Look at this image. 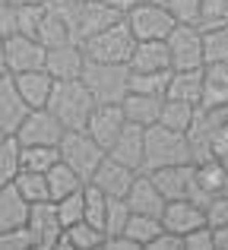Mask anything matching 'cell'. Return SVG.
Masks as SVG:
<instances>
[{"label":"cell","mask_w":228,"mask_h":250,"mask_svg":"<svg viewBox=\"0 0 228 250\" xmlns=\"http://www.w3.org/2000/svg\"><path fill=\"white\" fill-rule=\"evenodd\" d=\"M193 162V149L187 133L171 127H162V124H149L143 130V168L140 171H155L165 165H184Z\"/></svg>","instance_id":"1"},{"label":"cell","mask_w":228,"mask_h":250,"mask_svg":"<svg viewBox=\"0 0 228 250\" xmlns=\"http://www.w3.org/2000/svg\"><path fill=\"white\" fill-rule=\"evenodd\" d=\"M44 108L63 124V130H83L95 108V98L89 95L83 80H54Z\"/></svg>","instance_id":"2"},{"label":"cell","mask_w":228,"mask_h":250,"mask_svg":"<svg viewBox=\"0 0 228 250\" xmlns=\"http://www.w3.org/2000/svg\"><path fill=\"white\" fill-rule=\"evenodd\" d=\"M133 32L127 29V22H124V16L111 22L108 29L95 32V35L83 38L80 48L83 54H86V61H102V63H127L130 57V48H133Z\"/></svg>","instance_id":"3"},{"label":"cell","mask_w":228,"mask_h":250,"mask_svg":"<svg viewBox=\"0 0 228 250\" xmlns=\"http://www.w3.org/2000/svg\"><path fill=\"white\" fill-rule=\"evenodd\" d=\"M127 76H130V67L127 63H102V61H86L83 63V73L80 80L86 83L89 95L99 102H117L127 95Z\"/></svg>","instance_id":"4"},{"label":"cell","mask_w":228,"mask_h":250,"mask_svg":"<svg viewBox=\"0 0 228 250\" xmlns=\"http://www.w3.org/2000/svg\"><path fill=\"white\" fill-rule=\"evenodd\" d=\"M57 152H61V162H67L83 181H89L92 171L99 168V162L105 159V149L86 130H63L61 143H57Z\"/></svg>","instance_id":"5"},{"label":"cell","mask_w":228,"mask_h":250,"mask_svg":"<svg viewBox=\"0 0 228 250\" xmlns=\"http://www.w3.org/2000/svg\"><path fill=\"white\" fill-rule=\"evenodd\" d=\"M61 136H63V124L48 108H29L22 124L13 133V140L19 146H57Z\"/></svg>","instance_id":"6"},{"label":"cell","mask_w":228,"mask_h":250,"mask_svg":"<svg viewBox=\"0 0 228 250\" xmlns=\"http://www.w3.org/2000/svg\"><path fill=\"white\" fill-rule=\"evenodd\" d=\"M124 22L133 38H168L174 29V16L162 3H133L124 10Z\"/></svg>","instance_id":"7"},{"label":"cell","mask_w":228,"mask_h":250,"mask_svg":"<svg viewBox=\"0 0 228 250\" xmlns=\"http://www.w3.org/2000/svg\"><path fill=\"white\" fill-rule=\"evenodd\" d=\"M168 57H171V70H197L203 67V42H200V29L190 22H174V29L165 38Z\"/></svg>","instance_id":"8"},{"label":"cell","mask_w":228,"mask_h":250,"mask_svg":"<svg viewBox=\"0 0 228 250\" xmlns=\"http://www.w3.org/2000/svg\"><path fill=\"white\" fill-rule=\"evenodd\" d=\"M44 48L35 35H22V32H13L3 38V63L6 73H25V70H41L44 67Z\"/></svg>","instance_id":"9"},{"label":"cell","mask_w":228,"mask_h":250,"mask_svg":"<svg viewBox=\"0 0 228 250\" xmlns=\"http://www.w3.org/2000/svg\"><path fill=\"white\" fill-rule=\"evenodd\" d=\"M25 228H29V234H32V247L35 250H57L63 225L54 212V200L32 203L29 215H25Z\"/></svg>","instance_id":"10"},{"label":"cell","mask_w":228,"mask_h":250,"mask_svg":"<svg viewBox=\"0 0 228 250\" xmlns=\"http://www.w3.org/2000/svg\"><path fill=\"white\" fill-rule=\"evenodd\" d=\"M124 13L111 3H102V0H76L73 3V38L76 44L83 38L95 35V32L108 29L111 22H117Z\"/></svg>","instance_id":"11"},{"label":"cell","mask_w":228,"mask_h":250,"mask_svg":"<svg viewBox=\"0 0 228 250\" xmlns=\"http://www.w3.org/2000/svg\"><path fill=\"white\" fill-rule=\"evenodd\" d=\"M152 177V184L159 187V193L165 200H197V184H193V162L184 165H165L146 171Z\"/></svg>","instance_id":"12"},{"label":"cell","mask_w":228,"mask_h":250,"mask_svg":"<svg viewBox=\"0 0 228 250\" xmlns=\"http://www.w3.org/2000/svg\"><path fill=\"white\" fill-rule=\"evenodd\" d=\"M124 124H127V117H124L121 104L117 102H99L92 108V114H89V121H86L83 130H86V133L108 152V146L117 140V133L124 130Z\"/></svg>","instance_id":"13"},{"label":"cell","mask_w":228,"mask_h":250,"mask_svg":"<svg viewBox=\"0 0 228 250\" xmlns=\"http://www.w3.org/2000/svg\"><path fill=\"white\" fill-rule=\"evenodd\" d=\"M159 222L165 231H174V234H187L193 228L206 225L203 222V206L197 200H165L159 212Z\"/></svg>","instance_id":"14"},{"label":"cell","mask_w":228,"mask_h":250,"mask_svg":"<svg viewBox=\"0 0 228 250\" xmlns=\"http://www.w3.org/2000/svg\"><path fill=\"white\" fill-rule=\"evenodd\" d=\"M127 67L136 73H152V70H171V57H168L165 38H136L130 48Z\"/></svg>","instance_id":"15"},{"label":"cell","mask_w":228,"mask_h":250,"mask_svg":"<svg viewBox=\"0 0 228 250\" xmlns=\"http://www.w3.org/2000/svg\"><path fill=\"white\" fill-rule=\"evenodd\" d=\"M83 63H86V54L76 42L54 44L44 54V70L51 73V80H80Z\"/></svg>","instance_id":"16"},{"label":"cell","mask_w":228,"mask_h":250,"mask_svg":"<svg viewBox=\"0 0 228 250\" xmlns=\"http://www.w3.org/2000/svg\"><path fill=\"white\" fill-rule=\"evenodd\" d=\"M124 203H127L130 212H146V215H159L162 206H165V196L159 193V187L152 184V177L146 171H136V177L130 181L127 193H124Z\"/></svg>","instance_id":"17"},{"label":"cell","mask_w":228,"mask_h":250,"mask_svg":"<svg viewBox=\"0 0 228 250\" xmlns=\"http://www.w3.org/2000/svg\"><path fill=\"white\" fill-rule=\"evenodd\" d=\"M193 184H197V203H203L212 193H225L228 190V162L216 159V155L193 162Z\"/></svg>","instance_id":"18"},{"label":"cell","mask_w":228,"mask_h":250,"mask_svg":"<svg viewBox=\"0 0 228 250\" xmlns=\"http://www.w3.org/2000/svg\"><path fill=\"white\" fill-rule=\"evenodd\" d=\"M133 177H136V171H133V168H127V165H121V162H114L111 155L105 152V159H102V162H99V168L92 171L89 184H95V187H99L105 196H124Z\"/></svg>","instance_id":"19"},{"label":"cell","mask_w":228,"mask_h":250,"mask_svg":"<svg viewBox=\"0 0 228 250\" xmlns=\"http://www.w3.org/2000/svg\"><path fill=\"white\" fill-rule=\"evenodd\" d=\"M25 111H29V104H25V98L19 95L13 76L10 73H0V130H3L6 136H13V133H16V127L22 124Z\"/></svg>","instance_id":"20"},{"label":"cell","mask_w":228,"mask_h":250,"mask_svg":"<svg viewBox=\"0 0 228 250\" xmlns=\"http://www.w3.org/2000/svg\"><path fill=\"white\" fill-rule=\"evenodd\" d=\"M143 130L140 124H124V130L117 133V140L108 146V155H111L114 162H121V165L140 171L143 168Z\"/></svg>","instance_id":"21"},{"label":"cell","mask_w":228,"mask_h":250,"mask_svg":"<svg viewBox=\"0 0 228 250\" xmlns=\"http://www.w3.org/2000/svg\"><path fill=\"white\" fill-rule=\"evenodd\" d=\"M13 83H16L19 95L25 98V104L29 108H44L48 104V95H51V85H54V80H51L48 70H25V73H10Z\"/></svg>","instance_id":"22"},{"label":"cell","mask_w":228,"mask_h":250,"mask_svg":"<svg viewBox=\"0 0 228 250\" xmlns=\"http://www.w3.org/2000/svg\"><path fill=\"white\" fill-rule=\"evenodd\" d=\"M228 104V63H203V95L200 108H225Z\"/></svg>","instance_id":"23"},{"label":"cell","mask_w":228,"mask_h":250,"mask_svg":"<svg viewBox=\"0 0 228 250\" xmlns=\"http://www.w3.org/2000/svg\"><path fill=\"white\" fill-rule=\"evenodd\" d=\"M165 95H146V92H127L121 98V111L130 124H140V127H149V124L159 121V108Z\"/></svg>","instance_id":"24"},{"label":"cell","mask_w":228,"mask_h":250,"mask_svg":"<svg viewBox=\"0 0 228 250\" xmlns=\"http://www.w3.org/2000/svg\"><path fill=\"white\" fill-rule=\"evenodd\" d=\"M200 95H203V67H197V70H171L165 98H178V102H187V104H197L200 108Z\"/></svg>","instance_id":"25"},{"label":"cell","mask_w":228,"mask_h":250,"mask_svg":"<svg viewBox=\"0 0 228 250\" xmlns=\"http://www.w3.org/2000/svg\"><path fill=\"white\" fill-rule=\"evenodd\" d=\"M102 241H105V231L89 225L86 219H80L63 228L61 241H57V250H95V247H102Z\"/></svg>","instance_id":"26"},{"label":"cell","mask_w":228,"mask_h":250,"mask_svg":"<svg viewBox=\"0 0 228 250\" xmlns=\"http://www.w3.org/2000/svg\"><path fill=\"white\" fill-rule=\"evenodd\" d=\"M25 215H29V203L22 200L16 184H3L0 187V231L25 225Z\"/></svg>","instance_id":"27"},{"label":"cell","mask_w":228,"mask_h":250,"mask_svg":"<svg viewBox=\"0 0 228 250\" xmlns=\"http://www.w3.org/2000/svg\"><path fill=\"white\" fill-rule=\"evenodd\" d=\"M44 181H48V196H51V200H61V196L73 193V190H80L83 184H86L73 168L67 165V162H61V159L44 171Z\"/></svg>","instance_id":"28"},{"label":"cell","mask_w":228,"mask_h":250,"mask_svg":"<svg viewBox=\"0 0 228 250\" xmlns=\"http://www.w3.org/2000/svg\"><path fill=\"white\" fill-rule=\"evenodd\" d=\"M200 42H203V63H228V22L200 29Z\"/></svg>","instance_id":"29"},{"label":"cell","mask_w":228,"mask_h":250,"mask_svg":"<svg viewBox=\"0 0 228 250\" xmlns=\"http://www.w3.org/2000/svg\"><path fill=\"white\" fill-rule=\"evenodd\" d=\"M197 117V104H187V102H178V98H162V108H159V121L162 127H171V130H181L187 133Z\"/></svg>","instance_id":"30"},{"label":"cell","mask_w":228,"mask_h":250,"mask_svg":"<svg viewBox=\"0 0 228 250\" xmlns=\"http://www.w3.org/2000/svg\"><path fill=\"white\" fill-rule=\"evenodd\" d=\"M159 231H162V222H159V215L130 212V215H127V222H124V231H121V234L133 238L136 244H140L143 250H146V244H149V241H152Z\"/></svg>","instance_id":"31"},{"label":"cell","mask_w":228,"mask_h":250,"mask_svg":"<svg viewBox=\"0 0 228 250\" xmlns=\"http://www.w3.org/2000/svg\"><path fill=\"white\" fill-rule=\"evenodd\" d=\"M171 70H152V73H136L130 70L127 76V92H146V95H165Z\"/></svg>","instance_id":"32"},{"label":"cell","mask_w":228,"mask_h":250,"mask_svg":"<svg viewBox=\"0 0 228 250\" xmlns=\"http://www.w3.org/2000/svg\"><path fill=\"white\" fill-rule=\"evenodd\" d=\"M61 159L57 146H19V168L22 171H48Z\"/></svg>","instance_id":"33"},{"label":"cell","mask_w":228,"mask_h":250,"mask_svg":"<svg viewBox=\"0 0 228 250\" xmlns=\"http://www.w3.org/2000/svg\"><path fill=\"white\" fill-rule=\"evenodd\" d=\"M105 209H108V196L102 193L95 184H83V219L89 222V225H95V228H102L105 225ZM105 231V228H102Z\"/></svg>","instance_id":"34"},{"label":"cell","mask_w":228,"mask_h":250,"mask_svg":"<svg viewBox=\"0 0 228 250\" xmlns=\"http://www.w3.org/2000/svg\"><path fill=\"white\" fill-rule=\"evenodd\" d=\"M13 184H16V190L22 193V200L29 203H41V200H51L48 196V181H44L41 171H22L19 168V174L13 177Z\"/></svg>","instance_id":"35"},{"label":"cell","mask_w":228,"mask_h":250,"mask_svg":"<svg viewBox=\"0 0 228 250\" xmlns=\"http://www.w3.org/2000/svg\"><path fill=\"white\" fill-rule=\"evenodd\" d=\"M19 174V143L13 136H6L0 143V187L13 184V177Z\"/></svg>","instance_id":"36"},{"label":"cell","mask_w":228,"mask_h":250,"mask_svg":"<svg viewBox=\"0 0 228 250\" xmlns=\"http://www.w3.org/2000/svg\"><path fill=\"white\" fill-rule=\"evenodd\" d=\"M200 206H203V222H206L209 228L228 225V190H225V193H212V196H206Z\"/></svg>","instance_id":"37"},{"label":"cell","mask_w":228,"mask_h":250,"mask_svg":"<svg viewBox=\"0 0 228 250\" xmlns=\"http://www.w3.org/2000/svg\"><path fill=\"white\" fill-rule=\"evenodd\" d=\"M54 212H57V219H61L63 228L80 222L83 219V187L73 190V193H67V196H61V200H54Z\"/></svg>","instance_id":"38"},{"label":"cell","mask_w":228,"mask_h":250,"mask_svg":"<svg viewBox=\"0 0 228 250\" xmlns=\"http://www.w3.org/2000/svg\"><path fill=\"white\" fill-rule=\"evenodd\" d=\"M130 209L124 203V196H108V209H105V238L108 234H121L124 231V222H127Z\"/></svg>","instance_id":"39"},{"label":"cell","mask_w":228,"mask_h":250,"mask_svg":"<svg viewBox=\"0 0 228 250\" xmlns=\"http://www.w3.org/2000/svg\"><path fill=\"white\" fill-rule=\"evenodd\" d=\"M13 13H16V32L35 35L38 22H41V13H44V3H22V6H13Z\"/></svg>","instance_id":"40"},{"label":"cell","mask_w":228,"mask_h":250,"mask_svg":"<svg viewBox=\"0 0 228 250\" xmlns=\"http://www.w3.org/2000/svg\"><path fill=\"white\" fill-rule=\"evenodd\" d=\"M228 22V0H200V29Z\"/></svg>","instance_id":"41"},{"label":"cell","mask_w":228,"mask_h":250,"mask_svg":"<svg viewBox=\"0 0 228 250\" xmlns=\"http://www.w3.org/2000/svg\"><path fill=\"white\" fill-rule=\"evenodd\" d=\"M165 6L174 16V22H200V0H165Z\"/></svg>","instance_id":"42"},{"label":"cell","mask_w":228,"mask_h":250,"mask_svg":"<svg viewBox=\"0 0 228 250\" xmlns=\"http://www.w3.org/2000/svg\"><path fill=\"white\" fill-rule=\"evenodd\" d=\"M0 250H35V247H32L29 228L19 225V228H6V231H0Z\"/></svg>","instance_id":"43"},{"label":"cell","mask_w":228,"mask_h":250,"mask_svg":"<svg viewBox=\"0 0 228 250\" xmlns=\"http://www.w3.org/2000/svg\"><path fill=\"white\" fill-rule=\"evenodd\" d=\"M184 238V250H212V228L209 225H200L193 231L181 234Z\"/></svg>","instance_id":"44"},{"label":"cell","mask_w":228,"mask_h":250,"mask_svg":"<svg viewBox=\"0 0 228 250\" xmlns=\"http://www.w3.org/2000/svg\"><path fill=\"white\" fill-rule=\"evenodd\" d=\"M146 250H184V238H181V234H174V231H165V228H162V231L146 244Z\"/></svg>","instance_id":"45"},{"label":"cell","mask_w":228,"mask_h":250,"mask_svg":"<svg viewBox=\"0 0 228 250\" xmlns=\"http://www.w3.org/2000/svg\"><path fill=\"white\" fill-rule=\"evenodd\" d=\"M16 32V13H13V3H0V38L13 35Z\"/></svg>","instance_id":"46"},{"label":"cell","mask_w":228,"mask_h":250,"mask_svg":"<svg viewBox=\"0 0 228 250\" xmlns=\"http://www.w3.org/2000/svg\"><path fill=\"white\" fill-rule=\"evenodd\" d=\"M212 250H228V225L212 228Z\"/></svg>","instance_id":"47"},{"label":"cell","mask_w":228,"mask_h":250,"mask_svg":"<svg viewBox=\"0 0 228 250\" xmlns=\"http://www.w3.org/2000/svg\"><path fill=\"white\" fill-rule=\"evenodd\" d=\"M102 3H111V6H117V10L124 13V10H127V6H133L136 0H102Z\"/></svg>","instance_id":"48"},{"label":"cell","mask_w":228,"mask_h":250,"mask_svg":"<svg viewBox=\"0 0 228 250\" xmlns=\"http://www.w3.org/2000/svg\"><path fill=\"white\" fill-rule=\"evenodd\" d=\"M0 73H6V63H3V38H0Z\"/></svg>","instance_id":"49"},{"label":"cell","mask_w":228,"mask_h":250,"mask_svg":"<svg viewBox=\"0 0 228 250\" xmlns=\"http://www.w3.org/2000/svg\"><path fill=\"white\" fill-rule=\"evenodd\" d=\"M13 6H22V3H44V0H10Z\"/></svg>","instance_id":"50"},{"label":"cell","mask_w":228,"mask_h":250,"mask_svg":"<svg viewBox=\"0 0 228 250\" xmlns=\"http://www.w3.org/2000/svg\"><path fill=\"white\" fill-rule=\"evenodd\" d=\"M136 3H162L165 6V0H136Z\"/></svg>","instance_id":"51"},{"label":"cell","mask_w":228,"mask_h":250,"mask_svg":"<svg viewBox=\"0 0 228 250\" xmlns=\"http://www.w3.org/2000/svg\"><path fill=\"white\" fill-rule=\"evenodd\" d=\"M3 140H6V133H3V130H0V143H3Z\"/></svg>","instance_id":"52"},{"label":"cell","mask_w":228,"mask_h":250,"mask_svg":"<svg viewBox=\"0 0 228 250\" xmlns=\"http://www.w3.org/2000/svg\"><path fill=\"white\" fill-rule=\"evenodd\" d=\"M0 3H10V0H0Z\"/></svg>","instance_id":"53"}]
</instances>
